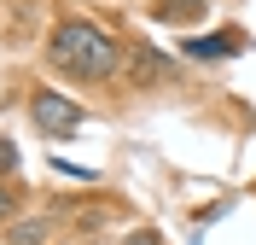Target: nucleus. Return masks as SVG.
Returning <instances> with one entry per match:
<instances>
[{
  "mask_svg": "<svg viewBox=\"0 0 256 245\" xmlns=\"http://www.w3.org/2000/svg\"><path fill=\"white\" fill-rule=\"evenodd\" d=\"M47 65L64 70V76H76V82H105L122 65V47H116V35H105L88 18H64L52 30V41H47Z\"/></svg>",
  "mask_w": 256,
  "mask_h": 245,
  "instance_id": "obj_1",
  "label": "nucleus"
},
{
  "mask_svg": "<svg viewBox=\"0 0 256 245\" xmlns=\"http://www.w3.org/2000/svg\"><path fill=\"white\" fill-rule=\"evenodd\" d=\"M30 117L41 134H76L82 123H88V111H82L76 99H64L58 88H35L30 94Z\"/></svg>",
  "mask_w": 256,
  "mask_h": 245,
  "instance_id": "obj_2",
  "label": "nucleus"
},
{
  "mask_svg": "<svg viewBox=\"0 0 256 245\" xmlns=\"http://www.w3.org/2000/svg\"><path fill=\"white\" fill-rule=\"evenodd\" d=\"M239 47H244V35H239V30H216V35H198V41H186L192 59H233Z\"/></svg>",
  "mask_w": 256,
  "mask_h": 245,
  "instance_id": "obj_3",
  "label": "nucleus"
},
{
  "mask_svg": "<svg viewBox=\"0 0 256 245\" xmlns=\"http://www.w3.org/2000/svg\"><path fill=\"white\" fill-rule=\"evenodd\" d=\"M41 239H47V222H18L6 233V245H41Z\"/></svg>",
  "mask_w": 256,
  "mask_h": 245,
  "instance_id": "obj_4",
  "label": "nucleus"
},
{
  "mask_svg": "<svg viewBox=\"0 0 256 245\" xmlns=\"http://www.w3.org/2000/svg\"><path fill=\"white\" fill-rule=\"evenodd\" d=\"M128 245H163V239H158L152 228H134V233H128Z\"/></svg>",
  "mask_w": 256,
  "mask_h": 245,
  "instance_id": "obj_5",
  "label": "nucleus"
},
{
  "mask_svg": "<svg viewBox=\"0 0 256 245\" xmlns=\"http://www.w3.org/2000/svg\"><path fill=\"white\" fill-rule=\"evenodd\" d=\"M12 163H18V146H12V140H0V169H12Z\"/></svg>",
  "mask_w": 256,
  "mask_h": 245,
  "instance_id": "obj_6",
  "label": "nucleus"
},
{
  "mask_svg": "<svg viewBox=\"0 0 256 245\" xmlns=\"http://www.w3.org/2000/svg\"><path fill=\"white\" fill-rule=\"evenodd\" d=\"M6 216H12V193H6V187H0V222H6Z\"/></svg>",
  "mask_w": 256,
  "mask_h": 245,
  "instance_id": "obj_7",
  "label": "nucleus"
}]
</instances>
